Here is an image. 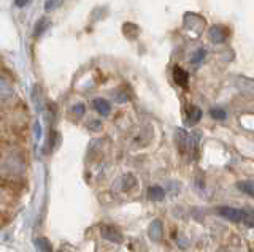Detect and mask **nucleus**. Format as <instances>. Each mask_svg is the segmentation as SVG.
Returning a JSON list of instances; mask_svg holds the SVG:
<instances>
[{"instance_id":"obj_11","label":"nucleus","mask_w":254,"mask_h":252,"mask_svg":"<svg viewBox=\"0 0 254 252\" xmlns=\"http://www.w3.org/2000/svg\"><path fill=\"white\" fill-rule=\"evenodd\" d=\"M200 117H202V109L198 108V106H189L188 109V121L190 125H194L197 124L198 121H200Z\"/></svg>"},{"instance_id":"obj_12","label":"nucleus","mask_w":254,"mask_h":252,"mask_svg":"<svg viewBox=\"0 0 254 252\" xmlns=\"http://www.w3.org/2000/svg\"><path fill=\"white\" fill-rule=\"evenodd\" d=\"M237 187H238V191H242L243 194L254 197V181H240V183L237 184Z\"/></svg>"},{"instance_id":"obj_19","label":"nucleus","mask_w":254,"mask_h":252,"mask_svg":"<svg viewBox=\"0 0 254 252\" xmlns=\"http://www.w3.org/2000/svg\"><path fill=\"white\" fill-rule=\"evenodd\" d=\"M211 116L214 119H226V111L221 108H216V109H211Z\"/></svg>"},{"instance_id":"obj_15","label":"nucleus","mask_w":254,"mask_h":252,"mask_svg":"<svg viewBox=\"0 0 254 252\" xmlns=\"http://www.w3.org/2000/svg\"><path fill=\"white\" fill-rule=\"evenodd\" d=\"M243 222L248 225V227H254V209H245V217H243Z\"/></svg>"},{"instance_id":"obj_2","label":"nucleus","mask_w":254,"mask_h":252,"mask_svg":"<svg viewBox=\"0 0 254 252\" xmlns=\"http://www.w3.org/2000/svg\"><path fill=\"white\" fill-rule=\"evenodd\" d=\"M218 214L222 216L224 219L230 220V222H243L245 217V209H237L230 206H221L218 208Z\"/></svg>"},{"instance_id":"obj_17","label":"nucleus","mask_w":254,"mask_h":252,"mask_svg":"<svg viewBox=\"0 0 254 252\" xmlns=\"http://www.w3.org/2000/svg\"><path fill=\"white\" fill-rule=\"evenodd\" d=\"M64 0H46V3H45V8L48 11H51V10H56V8H59V6L62 5Z\"/></svg>"},{"instance_id":"obj_18","label":"nucleus","mask_w":254,"mask_h":252,"mask_svg":"<svg viewBox=\"0 0 254 252\" xmlns=\"http://www.w3.org/2000/svg\"><path fill=\"white\" fill-rule=\"evenodd\" d=\"M46 27H48V19H40L38 22H37V26H35V35H40V34H43L45 30H46Z\"/></svg>"},{"instance_id":"obj_20","label":"nucleus","mask_w":254,"mask_h":252,"mask_svg":"<svg viewBox=\"0 0 254 252\" xmlns=\"http://www.w3.org/2000/svg\"><path fill=\"white\" fill-rule=\"evenodd\" d=\"M102 129V124H100V121H91V124H89V130H100Z\"/></svg>"},{"instance_id":"obj_5","label":"nucleus","mask_w":254,"mask_h":252,"mask_svg":"<svg viewBox=\"0 0 254 252\" xmlns=\"http://www.w3.org/2000/svg\"><path fill=\"white\" fill-rule=\"evenodd\" d=\"M173 80L180 88H188V81H189V75L186 70H183L181 67H175L173 68Z\"/></svg>"},{"instance_id":"obj_8","label":"nucleus","mask_w":254,"mask_h":252,"mask_svg":"<svg viewBox=\"0 0 254 252\" xmlns=\"http://www.w3.org/2000/svg\"><path fill=\"white\" fill-rule=\"evenodd\" d=\"M94 108L95 111L102 116H108L111 111V106H110V101H107L105 99H95L94 100Z\"/></svg>"},{"instance_id":"obj_21","label":"nucleus","mask_w":254,"mask_h":252,"mask_svg":"<svg viewBox=\"0 0 254 252\" xmlns=\"http://www.w3.org/2000/svg\"><path fill=\"white\" fill-rule=\"evenodd\" d=\"M27 2H29V0H16V5H18V6H24Z\"/></svg>"},{"instance_id":"obj_16","label":"nucleus","mask_w":254,"mask_h":252,"mask_svg":"<svg viewBox=\"0 0 254 252\" xmlns=\"http://www.w3.org/2000/svg\"><path fill=\"white\" fill-rule=\"evenodd\" d=\"M205 56H206V51L205 50H198V51L194 52V56H192V59H190V62H192V64H200V62L205 59Z\"/></svg>"},{"instance_id":"obj_13","label":"nucleus","mask_w":254,"mask_h":252,"mask_svg":"<svg viewBox=\"0 0 254 252\" xmlns=\"http://www.w3.org/2000/svg\"><path fill=\"white\" fill-rule=\"evenodd\" d=\"M84 113H86V106H84V103H76V105L71 106V114H73L75 117H83Z\"/></svg>"},{"instance_id":"obj_7","label":"nucleus","mask_w":254,"mask_h":252,"mask_svg":"<svg viewBox=\"0 0 254 252\" xmlns=\"http://www.w3.org/2000/svg\"><path fill=\"white\" fill-rule=\"evenodd\" d=\"M148 236L153 241H161L162 238V222L161 220H153L148 228Z\"/></svg>"},{"instance_id":"obj_3","label":"nucleus","mask_w":254,"mask_h":252,"mask_svg":"<svg viewBox=\"0 0 254 252\" xmlns=\"http://www.w3.org/2000/svg\"><path fill=\"white\" fill-rule=\"evenodd\" d=\"M100 233H102V236L105 238L107 241H110V243H123V233L118 230V228H115V227H110V225H107V227H103L102 230H100Z\"/></svg>"},{"instance_id":"obj_9","label":"nucleus","mask_w":254,"mask_h":252,"mask_svg":"<svg viewBox=\"0 0 254 252\" xmlns=\"http://www.w3.org/2000/svg\"><path fill=\"white\" fill-rule=\"evenodd\" d=\"M148 199L151 202H161L164 200V197H165V191L162 187H159V186H153V187H149L148 189Z\"/></svg>"},{"instance_id":"obj_1","label":"nucleus","mask_w":254,"mask_h":252,"mask_svg":"<svg viewBox=\"0 0 254 252\" xmlns=\"http://www.w3.org/2000/svg\"><path fill=\"white\" fill-rule=\"evenodd\" d=\"M198 138L200 135H190L186 130L183 129H178L177 130V143H178V148H180V152L183 155H189L195 159L197 157V146H198Z\"/></svg>"},{"instance_id":"obj_4","label":"nucleus","mask_w":254,"mask_h":252,"mask_svg":"<svg viewBox=\"0 0 254 252\" xmlns=\"http://www.w3.org/2000/svg\"><path fill=\"white\" fill-rule=\"evenodd\" d=\"M227 38V29L222 26H213L210 29V40L213 43H224Z\"/></svg>"},{"instance_id":"obj_14","label":"nucleus","mask_w":254,"mask_h":252,"mask_svg":"<svg viewBox=\"0 0 254 252\" xmlns=\"http://www.w3.org/2000/svg\"><path fill=\"white\" fill-rule=\"evenodd\" d=\"M37 246H38V249L42 251V252H53V248H51L50 241L45 240V238L37 240Z\"/></svg>"},{"instance_id":"obj_10","label":"nucleus","mask_w":254,"mask_h":252,"mask_svg":"<svg viewBox=\"0 0 254 252\" xmlns=\"http://www.w3.org/2000/svg\"><path fill=\"white\" fill-rule=\"evenodd\" d=\"M135 186H137V179H135L133 175H124L119 179V187H121L123 191H130Z\"/></svg>"},{"instance_id":"obj_6","label":"nucleus","mask_w":254,"mask_h":252,"mask_svg":"<svg viewBox=\"0 0 254 252\" xmlns=\"http://www.w3.org/2000/svg\"><path fill=\"white\" fill-rule=\"evenodd\" d=\"M13 96V88L10 81L0 75V101H5Z\"/></svg>"}]
</instances>
